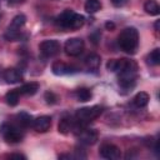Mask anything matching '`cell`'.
<instances>
[{"label":"cell","mask_w":160,"mask_h":160,"mask_svg":"<svg viewBox=\"0 0 160 160\" xmlns=\"http://www.w3.org/2000/svg\"><path fill=\"white\" fill-rule=\"evenodd\" d=\"M119 48L126 54H134L139 46V32L135 28H125L118 36Z\"/></svg>","instance_id":"1"},{"label":"cell","mask_w":160,"mask_h":160,"mask_svg":"<svg viewBox=\"0 0 160 160\" xmlns=\"http://www.w3.org/2000/svg\"><path fill=\"white\" fill-rule=\"evenodd\" d=\"M119 76H118V80H119V85L122 90H130L135 86L136 84V78H138V64L134 61V60H130L129 64L122 69L120 70L119 72Z\"/></svg>","instance_id":"2"},{"label":"cell","mask_w":160,"mask_h":160,"mask_svg":"<svg viewBox=\"0 0 160 160\" xmlns=\"http://www.w3.org/2000/svg\"><path fill=\"white\" fill-rule=\"evenodd\" d=\"M85 22V18L80 14H76L71 9L64 10L58 18L56 24L64 29H80Z\"/></svg>","instance_id":"3"},{"label":"cell","mask_w":160,"mask_h":160,"mask_svg":"<svg viewBox=\"0 0 160 160\" xmlns=\"http://www.w3.org/2000/svg\"><path fill=\"white\" fill-rule=\"evenodd\" d=\"M0 132L4 138V140L9 144H18L24 138V134L20 130V128L14 124H9V122H5L1 125Z\"/></svg>","instance_id":"4"},{"label":"cell","mask_w":160,"mask_h":160,"mask_svg":"<svg viewBox=\"0 0 160 160\" xmlns=\"http://www.w3.org/2000/svg\"><path fill=\"white\" fill-rule=\"evenodd\" d=\"M102 112V106H99V105H94V106H90V108H82V109H79L75 114V118H76V121L81 122V124H88L92 120H95L96 118H99Z\"/></svg>","instance_id":"5"},{"label":"cell","mask_w":160,"mask_h":160,"mask_svg":"<svg viewBox=\"0 0 160 160\" xmlns=\"http://www.w3.org/2000/svg\"><path fill=\"white\" fill-rule=\"evenodd\" d=\"M39 50H40V54L44 58H52L56 54H59V51H60V44H59L58 40H54V39L44 40V41L40 42Z\"/></svg>","instance_id":"6"},{"label":"cell","mask_w":160,"mask_h":160,"mask_svg":"<svg viewBox=\"0 0 160 160\" xmlns=\"http://www.w3.org/2000/svg\"><path fill=\"white\" fill-rule=\"evenodd\" d=\"M64 50L69 56H79L84 50V40L80 38H70L65 41Z\"/></svg>","instance_id":"7"},{"label":"cell","mask_w":160,"mask_h":160,"mask_svg":"<svg viewBox=\"0 0 160 160\" xmlns=\"http://www.w3.org/2000/svg\"><path fill=\"white\" fill-rule=\"evenodd\" d=\"M75 135L78 136V139L80 140V142H82L85 145H92V144H95L98 141V138H99L98 131L95 129H89L86 126H84L82 129H80Z\"/></svg>","instance_id":"8"},{"label":"cell","mask_w":160,"mask_h":160,"mask_svg":"<svg viewBox=\"0 0 160 160\" xmlns=\"http://www.w3.org/2000/svg\"><path fill=\"white\" fill-rule=\"evenodd\" d=\"M100 156L109 160H116L121 156V151L114 144H104L100 148Z\"/></svg>","instance_id":"9"},{"label":"cell","mask_w":160,"mask_h":160,"mask_svg":"<svg viewBox=\"0 0 160 160\" xmlns=\"http://www.w3.org/2000/svg\"><path fill=\"white\" fill-rule=\"evenodd\" d=\"M51 70L55 75L60 76V75H66V74H72L76 71V68L69 64H65L62 61H54L51 65Z\"/></svg>","instance_id":"10"},{"label":"cell","mask_w":160,"mask_h":160,"mask_svg":"<svg viewBox=\"0 0 160 160\" xmlns=\"http://www.w3.org/2000/svg\"><path fill=\"white\" fill-rule=\"evenodd\" d=\"M50 126H51V118L48 115L39 116L32 121V128L38 132H46L50 129Z\"/></svg>","instance_id":"11"},{"label":"cell","mask_w":160,"mask_h":160,"mask_svg":"<svg viewBox=\"0 0 160 160\" xmlns=\"http://www.w3.org/2000/svg\"><path fill=\"white\" fill-rule=\"evenodd\" d=\"M5 81L8 84H16V82H20L22 80V74L19 69H15V68H10V69H6L2 74Z\"/></svg>","instance_id":"12"},{"label":"cell","mask_w":160,"mask_h":160,"mask_svg":"<svg viewBox=\"0 0 160 160\" xmlns=\"http://www.w3.org/2000/svg\"><path fill=\"white\" fill-rule=\"evenodd\" d=\"M100 62H101V58L98 54H90L85 59V65L91 71H96L100 66Z\"/></svg>","instance_id":"13"},{"label":"cell","mask_w":160,"mask_h":160,"mask_svg":"<svg viewBox=\"0 0 160 160\" xmlns=\"http://www.w3.org/2000/svg\"><path fill=\"white\" fill-rule=\"evenodd\" d=\"M20 94H24V95H34L38 92L39 90V84L36 81H30V82H26L24 85L20 86V89H18Z\"/></svg>","instance_id":"14"},{"label":"cell","mask_w":160,"mask_h":160,"mask_svg":"<svg viewBox=\"0 0 160 160\" xmlns=\"http://www.w3.org/2000/svg\"><path fill=\"white\" fill-rule=\"evenodd\" d=\"M149 100H150V96H149V94L145 92V91H140V92H138V94L135 95V98L132 99L134 105H135L136 108H139V109L145 108V106L149 104Z\"/></svg>","instance_id":"15"},{"label":"cell","mask_w":160,"mask_h":160,"mask_svg":"<svg viewBox=\"0 0 160 160\" xmlns=\"http://www.w3.org/2000/svg\"><path fill=\"white\" fill-rule=\"evenodd\" d=\"M72 125H74V120H71L70 118H62V119L59 121L58 130H59V132L66 135V134H69V132L71 131Z\"/></svg>","instance_id":"16"},{"label":"cell","mask_w":160,"mask_h":160,"mask_svg":"<svg viewBox=\"0 0 160 160\" xmlns=\"http://www.w3.org/2000/svg\"><path fill=\"white\" fill-rule=\"evenodd\" d=\"M144 10L146 11V14L156 16L160 12V6L156 0H146L144 4Z\"/></svg>","instance_id":"17"},{"label":"cell","mask_w":160,"mask_h":160,"mask_svg":"<svg viewBox=\"0 0 160 160\" xmlns=\"http://www.w3.org/2000/svg\"><path fill=\"white\" fill-rule=\"evenodd\" d=\"M5 100H6V102H8L10 106L18 105V102H19V100H20V92H19V90L15 89V90H10L9 92H6Z\"/></svg>","instance_id":"18"},{"label":"cell","mask_w":160,"mask_h":160,"mask_svg":"<svg viewBox=\"0 0 160 160\" xmlns=\"http://www.w3.org/2000/svg\"><path fill=\"white\" fill-rule=\"evenodd\" d=\"M84 8H85L86 12L94 14V12H98L101 9V2H100V0H86Z\"/></svg>","instance_id":"19"},{"label":"cell","mask_w":160,"mask_h":160,"mask_svg":"<svg viewBox=\"0 0 160 160\" xmlns=\"http://www.w3.org/2000/svg\"><path fill=\"white\" fill-rule=\"evenodd\" d=\"M25 22H26V16H25V15H22V14H19V15H16V16L12 19L11 24L9 25V28H11V29H14V30H19V31H20V29L25 25Z\"/></svg>","instance_id":"20"},{"label":"cell","mask_w":160,"mask_h":160,"mask_svg":"<svg viewBox=\"0 0 160 160\" xmlns=\"http://www.w3.org/2000/svg\"><path fill=\"white\" fill-rule=\"evenodd\" d=\"M75 94H76L78 100H79V101H82V102L89 101V100L91 99V96H92L91 91H90L89 89H86V88H80V89H78Z\"/></svg>","instance_id":"21"},{"label":"cell","mask_w":160,"mask_h":160,"mask_svg":"<svg viewBox=\"0 0 160 160\" xmlns=\"http://www.w3.org/2000/svg\"><path fill=\"white\" fill-rule=\"evenodd\" d=\"M18 119H19V124H20L21 126H24V128L32 126L34 119H32V116L29 115L28 112H20V114L18 115Z\"/></svg>","instance_id":"22"},{"label":"cell","mask_w":160,"mask_h":160,"mask_svg":"<svg viewBox=\"0 0 160 160\" xmlns=\"http://www.w3.org/2000/svg\"><path fill=\"white\" fill-rule=\"evenodd\" d=\"M148 62L150 65H159L160 64V49H154L148 55Z\"/></svg>","instance_id":"23"},{"label":"cell","mask_w":160,"mask_h":160,"mask_svg":"<svg viewBox=\"0 0 160 160\" xmlns=\"http://www.w3.org/2000/svg\"><path fill=\"white\" fill-rule=\"evenodd\" d=\"M44 98H45V100H46L48 104H55L56 100H58V96L52 91H46L45 95H44Z\"/></svg>","instance_id":"24"},{"label":"cell","mask_w":160,"mask_h":160,"mask_svg":"<svg viewBox=\"0 0 160 160\" xmlns=\"http://www.w3.org/2000/svg\"><path fill=\"white\" fill-rule=\"evenodd\" d=\"M111 1V4L115 6V8H121V6H124L129 0H110Z\"/></svg>","instance_id":"25"},{"label":"cell","mask_w":160,"mask_h":160,"mask_svg":"<svg viewBox=\"0 0 160 160\" xmlns=\"http://www.w3.org/2000/svg\"><path fill=\"white\" fill-rule=\"evenodd\" d=\"M105 28L108 30H114L115 29V24L112 21H108V22H105Z\"/></svg>","instance_id":"26"},{"label":"cell","mask_w":160,"mask_h":160,"mask_svg":"<svg viewBox=\"0 0 160 160\" xmlns=\"http://www.w3.org/2000/svg\"><path fill=\"white\" fill-rule=\"evenodd\" d=\"M8 158H10V159H25V156L24 155H21V154H10V155H8Z\"/></svg>","instance_id":"27"},{"label":"cell","mask_w":160,"mask_h":160,"mask_svg":"<svg viewBox=\"0 0 160 160\" xmlns=\"http://www.w3.org/2000/svg\"><path fill=\"white\" fill-rule=\"evenodd\" d=\"M24 0H9V4H11V5H15V4H20V2H22Z\"/></svg>","instance_id":"28"},{"label":"cell","mask_w":160,"mask_h":160,"mask_svg":"<svg viewBox=\"0 0 160 160\" xmlns=\"http://www.w3.org/2000/svg\"><path fill=\"white\" fill-rule=\"evenodd\" d=\"M155 30H156V31L159 30V21H156V22H155Z\"/></svg>","instance_id":"29"}]
</instances>
